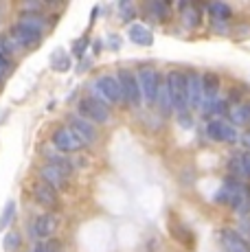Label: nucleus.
Here are the masks:
<instances>
[{"label": "nucleus", "instance_id": "nucleus-1", "mask_svg": "<svg viewBox=\"0 0 250 252\" xmlns=\"http://www.w3.org/2000/svg\"><path fill=\"white\" fill-rule=\"evenodd\" d=\"M215 200L219 204H228L237 213H244V208L250 206V191L246 184H242L239 180H226L224 187L215 195Z\"/></svg>", "mask_w": 250, "mask_h": 252}, {"label": "nucleus", "instance_id": "nucleus-2", "mask_svg": "<svg viewBox=\"0 0 250 252\" xmlns=\"http://www.w3.org/2000/svg\"><path fill=\"white\" fill-rule=\"evenodd\" d=\"M165 86L169 92L171 108L178 114L189 112V103H187V75L182 70H169V75L165 77Z\"/></svg>", "mask_w": 250, "mask_h": 252}, {"label": "nucleus", "instance_id": "nucleus-3", "mask_svg": "<svg viewBox=\"0 0 250 252\" xmlns=\"http://www.w3.org/2000/svg\"><path fill=\"white\" fill-rule=\"evenodd\" d=\"M73 171V164H70L66 158H60V156H51L49 164L40 169V178L42 182L51 184L53 189H62L68 184V176Z\"/></svg>", "mask_w": 250, "mask_h": 252}, {"label": "nucleus", "instance_id": "nucleus-4", "mask_svg": "<svg viewBox=\"0 0 250 252\" xmlns=\"http://www.w3.org/2000/svg\"><path fill=\"white\" fill-rule=\"evenodd\" d=\"M13 40L18 42L20 46H35L37 42L42 40V22L37 20V18H33V16H27L25 20H20L13 27Z\"/></svg>", "mask_w": 250, "mask_h": 252}, {"label": "nucleus", "instance_id": "nucleus-5", "mask_svg": "<svg viewBox=\"0 0 250 252\" xmlns=\"http://www.w3.org/2000/svg\"><path fill=\"white\" fill-rule=\"evenodd\" d=\"M136 79H138V88H141L143 101H145L147 105H156L158 90H160V86H162V79H160V75H158V70L145 66V68H141L136 72Z\"/></svg>", "mask_w": 250, "mask_h": 252}, {"label": "nucleus", "instance_id": "nucleus-6", "mask_svg": "<svg viewBox=\"0 0 250 252\" xmlns=\"http://www.w3.org/2000/svg\"><path fill=\"white\" fill-rule=\"evenodd\" d=\"M119 79V86H121V92H123V101L132 108H141L143 105V96H141V88H138V79H136V72L127 70V68H121L117 75Z\"/></svg>", "mask_w": 250, "mask_h": 252}, {"label": "nucleus", "instance_id": "nucleus-7", "mask_svg": "<svg viewBox=\"0 0 250 252\" xmlns=\"http://www.w3.org/2000/svg\"><path fill=\"white\" fill-rule=\"evenodd\" d=\"M79 114L88 123H105L110 119V110L103 101L94 99V96H84L79 101Z\"/></svg>", "mask_w": 250, "mask_h": 252}, {"label": "nucleus", "instance_id": "nucleus-8", "mask_svg": "<svg viewBox=\"0 0 250 252\" xmlns=\"http://www.w3.org/2000/svg\"><path fill=\"white\" fill-rule=\"evenodd\" d=\"M93 88L99 94V101H103V103H121L123 101V92H121V86H119V79L112 75L99 77Z\"/></svg>", "mask_w": 250, "mask_h": 252}, {"label": "nucleus", "instance_id": "nucleus-9", "mask_svg": "<svg viewBox=\"0 0 250 252\" xmlns=\"http://www.w3.org/2000/svg\"><path fill=\"white\" fill-rule=\"evenodd\" d=\"M206 136L213 140V143H237L239 140L237 127H233L224 119H211L206 123Z\"/></svg>", "mask_w": 250, "mask_h": 252}, {"label": "nucleus", "instance_id": "nucleus-10", "mask_svg": "<svg viewBox=\"0 0 250 252\" xmlns=\"http://www.w3.org/2000/svg\"><path fill=\"white\" fill-rule=\"evenodd\" d=\"M53 145H55V149H60V152L64 154H73V152H79L84 145H81V140L73 134V129L70 127H60L55 134H53Z\"/></svg>", "mask_w": 250, "mask_h": 252}, {"label": "nucleus", "instance_id": "nucleus-11", "mask_svg": "<svg viewBox=\"0 0 250 252\" xmlns=\"http://www.w3.org/2000/svg\"><path fill=\"white\" fill-rule=\"evenodd\" d=\"M219 241L224 246V252H250V244L235 228L219 230Z\"/></svg>", "mask_w": 250, "mask_h": 252}, {"label": "nucleus", "instance_id": "nucleus-12", "mask_svg": "<svg viewBox=\"0 0 250 252\" xmlns=\"http://www.w3.org/2000/svg\"><path fill=\"white\" fill-rule=\"evenodd\" d=\"M202 77V103H213L218 101L219 88H222V79H219L218 72H204Z\"/></svg>", "mask_w": 250, "mask_h": 252}, {"label": "nucleus", "instance_id": "nucleus-13", "mask_svg": "<svg viewBox=\"0 0 250 252\" xmlns=\"http://www.w3.org/2000/svg\"><path fill=\"white\" fill-rule=\"evenodd\" d=\"M57 228H60V220H57V215H53V213H44V215H40L33 221V235L40 237V239L53 237Z\"/></svg>", "mask_w": 250, "mask_h": 252}, {"label": "nucleus", "instance_id": "nucleus-14", "mask_svg": "<svg viewBox=\"0 0 250 252\" xmlns=\"http://www.w3.org/2000/svg\"><path fill=\"white\" fill-rule=\"evenodd\" d=\"M187 103L189 110H200L202 105V77L198 72H187Z\"/></svg>", "mask_w": 250, "mask_h": 252}, {"label": "nucleus", "instance_id": "nucleus-15", "mask_svg": "<svg viewBox=\"0 0 250 252\" xmlns=\"http://www.w3.org/2000/svg\"><path fill=\"white\" fill-rule=\"evenodd\" d=\"M70 129H73V134L81 140V145H93L94 140H97V129H94V125L84 119H70Z\"/></svg>", "mask_w": 250, "mask_h": 252}, {"label": "nucleus", "instance_id": "nucleus-16", "mask_svg": "<svg viewBox=\"0 0 250 252\" xmlns=\"http://www.w3.org/2000/svg\"><path fill=\"white\" fill-rule=\"evenodd\" d=\"M228 116H230V125H233V127H248L250 125V101L235 103V108L228 110Z\"/></svg>", "mask_w": 250, "mask_h": 252}, {"label": "nucleus", "instance_id": "nucleus-17", "mask_svg": "<svg viewBox=\"0 0 250 252\" xmlns=\"http://www.w3.org/2000/svg\"><path fill=\"white\" fill-rule=\"evenodd\" d=\"M33 197H35V200L40 202L42 206H46V208H53L57 204L55 189H53L51 184H46V182H37L35 187H33Z\"/></svg>", "mask_w": 250, "mask_h": 252}, {"label": "nucleus", "instance_id": "nucleus-18", "mask_svg": "<svg viewBox=\"0 0 250 252\" xmlns=\"http://www.w3.org/2000/svg\"><path fill=\"white\" fill-rule=\"evenodd\" d=\"M127 35H129V40L138 46H152V42H154L152 31L145 27V24H132L129 31H127Z\"/></svg>", "mask_w": 250, "mask_h": 252}, {"label": "nucleus", "instance_id": "nucleus-19", "mask_svg": "<svg viewBox=\"0 0 250 252\" xmlns=\"http://www.w3.org/2000/svg\"><path fill=\"white\" fill-rule=\"evenodd\" d=\"M180 9H182V22H185V27L189 29H195L202 20V9L198 4H187V2H180Z\"/></svg>", "mask_w": 250, "mask_h": 252}, {"label": "nucleus", "instance_id": "nucleus-20", "mask_svg": "<svg viewBox=\"0 0 250 252\" xmlns=\"http://www.w3.org/2000/svg\"><path fill=\"white\" fill-rule=\"evenodd\" d=\"M209 11H211V16H213L215 20H219V22H228L230 18H233V11H230V7L226 2H213V4H209Z\"/></svg>", "mask_w": 250, "mask_h": 252}, {"label": "nucleus", "instance_id": "nucleus-21", "mask_svg": "<svg viewBox=\"0 0 250 252\" xmlns=\"http://www.w3.org/2000/svg\"><path fill=\"white\" fill-rule=\"evenodd\" d=\"M156 103H158V108H160V112H162V114H169V112H174V108H171V101H169V92H167L165 81H162L160 90H158Z\"/></svg>", "mask_w": 250, "mask_h": 252}, {"label": "nucleus", "instance_id": "nucleus-22", "mask_svg": "<svg viewBox=\"0 0 250 252\" xmlns=\"http://www.w3.org/2000/svg\"><path fill=\"white\" fill-rule=\"evenodd\" d=\"M51 64H53V68H55V70L66 72L70 68V57L66 55L64 51H55V53H53V57H51Z\"/></svg>", "mask_w": 250, "mask_h": 252}, {"label": "nucleus", "instance_id": "nucleus-23", "mask_svg": "<svg viewBox=\"0 0 250 252\" xmlns=\"http://www.w3.org/2000/svg\"><path fill=\"white\" fill-rule=\"evenodd\" d=\"M13 213H16V202H7V206H4L2 215H0V230H4L9 226V221H11Z\"/></svg>", "mask_w": 250, "mask_h": 252}, {"label": "nucleus", "instance_id": "nucleus-24", "mask_svg": "<svg viewBox=\"0 0 250 252\" xmlns=\"http://www.w3.org/2000/svg\"><path fill=\"white\" fill-rule=\"evenodd\" d=\"M237 171L242 173V176L250 178V152L242 154V156L237 158Z\"/></svg>", "mask_w": 250, "mask_h": 252}, {"label": "nucleus", "instance_id": "nucleus-25", "mask_svg": "<svg viewBox=\"0 0 250 252\" xmlns=\"http://www.w3.org/2000/svg\"><path fill=\"white\" fill-rule=\"evenodd\" d=\"M237 232L250 244V215H242V220H239V230Z\"/></svg>", "mask_w": 250, "mask_h": 252}, {"label": "nucleus", "instance_id": "nucleus-26", "mask_svg": "<svg viewBox=\"0 0 250 252\" xmlns=\"http://www.w3.org/2000/svg\"><path fill=\"white\" fill-rule=\"evenodd\" d=\"M18 246H20V237H18L16 232H9V235L4 237V250L13 252V250H18Z\"/></svg>", "mask_w": 250, "mask_h": 252}, {"label": "nucleus", "instance_id": "nucleus-27", "mask_svg": "<svg viewBox=\"0 0 250 252\" xmlns=\"http://www.w3.org/2000/svg\"><path fill=\"white\" fill-rule=\"evenodd\" d=\"M33 252H60V244L57 241H42L33 248Z\"/></svg>", "mask_w": 250, "mask_h": 252}, {"label": "nucleus", "instance_id": "nucleus-28", "mask_svg": "<svg viewBox=\"0 0 250 252\" xmlns=\"http://www.w3.org/2000/svg\"><path fill=\"white\" fill-rule=\"evenodd\" d=\"M150 11L156 13L158 20H162V18L167 16V11H169V7H167L165 2H152V4H150Z\"/></svg>", "mask_w": 250, "mask_h": 252}, {"label": "nucleus", "instance_id": "nucleus-29", "mask_svg": "<svg viewBox=\"0 0 250 252\" xmlns=\"http://www.w3.org/2000/svg\"><path fill=\"white\" fill-rule=\"evenodd\" d=\"M121 11H123V20H125V22L132 20V18H134V7H132V4L121 2Z\"/></svg>", "mask_w": 250, "mask_h": 252}, {"label": "nucleus", "instance_id": "nucleus-30", "mask_svg": "<svg viewBox=\"0 0 250 252\" xmlns=\"http://www.w3.org/2000/svg\"><path fill=\"white\" fill-rule=\"evenodd\" d=\"M86 46H88V37H81L79 42H75V55H84V51H86Z\"/></svg>", "mask_w": 250, "mask_h": 252}, {"label": "nucleus", "instance_id": "nucleus-31", "mask_svg": "<svg viewBox=\"0 0 250 252\" xmlns=\"http://www.w3.org/2000/svg\"><path fill=\"white\" fill-rule=\"evenodd\" d=\"M9 68H11V62H9L7 57H4L2 53H0V75H7Z\"/></svg>", "mask_w": 250, "mask_h": 252}, {"label": "nucleus", "instance_id": "nucleus-32", "mask_svg": "<svg viewBox=\"0 0 250 252\" xmlns=\"http://www.w3.org/2000/svg\"><path fill=\"white\" fill-rule=\"evenodd\" d=\"M178 121H180L182 127H187V129L191 127V116H189V112H182L180 116H178Z\"/></svg>", "mask_w": 250, "mask_h": 252}, {"label": "nucleus", "instance_id": "nucleus-33", "mask_svg": "<svg viewBox=\"0 0 250 252\" xmlns=\"http://www.w3.org/2000/svg\"><path fill=\"white\" fill-rule=\"evenodd\" d=\"M244 145H246V147H248V152H250V132L246 134V136H244Z\"/></svg>", "mask_w": 250, "mask_h": 252}]
</instances>
